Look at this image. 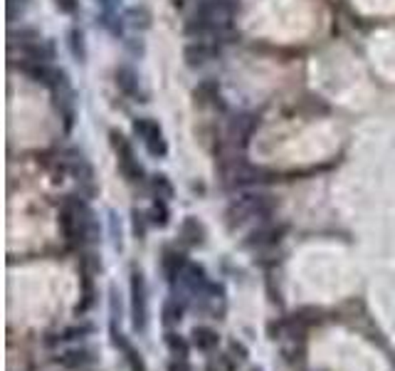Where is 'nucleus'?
<instances>
[{
    "label": "nucleus",
    "mask_w": 395,
    "mask_h": 371,
    "mask_svg": "<svg viewBox=\"0 0 395 371\" xmlns=\"http://www.w3.org/2000/svg\"><path fill=\"white\" fill-rule=\"evenodd\" d=\"M149 322V302H146V280L138 270L131 272V324L133 332H144Z\"/></svg>",
    "instance_id": "423d86ee"
},
{
    "label": "nucleus",
    "mask_w": 395,
    "mask_h": 371,
    "mask_svg": "<svg viewBox=\"0 0 395 371\" xmlns=\"http://www.w3.org/2000/svg\"><path fill=\"white\" fill-rule=\"evenodd\" d=\"M57 361H60L64 369L79 371V369H87L89 364H94V357H92L89 349H69V352H64Z\"/></svg>",
    "instance_id": "a211bd4d"
},
{
    "label": "nucleus",
    "mask_w": 395,
    "mask_h": 371,
    "mask_svg": "<svg viewBox=\"0 0 395 371\" xmlns=\"http://www.w3.org/2000/svg\"><path fill=\"white\" fill-rule=\"evenodd\" d=\"M252 371H262V369H252Z\"/></svg>",
    "instance_id": "72a5a7b5"
},
{
    "label": "nucleus",
    "mask_w": 395,
    "mask_h": 371,
    "mask_svg": "<svg viewBox=\"0 0 395 371\" xmlns=\"http://www.w3.org/2000/svg\"><path fill=\"white\" fill-rule=\"evenodd\" d=\"M62 166L77 178V181L87 186L89 191H94V171L89 166V161L84 158L82 152H77V149H69L67 154L62 156Z\"/></svg>",
    "instance_id": "6e6552de"
},
{
    "label": "nucleus",
    "mask_w": 395,
    "mask_h": 371,
    "mask_svg": "<svg viewBox=\"0 0 395 371\" xmlns=\"http://www.w3.org/2000/svg\"><path fill=\"white\" fill-rule=\"evenodd\" d=\"M178 233H181V240L186 243V246H190V248L205 246V226H203L198 218H193V215L183 220Z\"/></svg>",
    "instance_id": "4468645a"
},
{
    "label": "nucleus",
    "mask_w": 395,
    "mask_h": 371,
    "mask_svg": "<svg viewBox=\"0 0 395 371\" xmlns=\"http://www.w3.org/2000/svg\"><path fill=\"white\" fill-rule=\"evenodd\" d=\"M164 342H166V349H168L170 357H173V359H188V354H190V342L186 339L183 334L166 332Z\"/></svg>",
    "instance_id": "6ab92c4d"
},
{
    "label": "nucleus",
    "mask_w": 395,
    "mask_h": 371,
    "mask_svg": "<svg viewBox=\"0 0 395 371\" xmlns=\"http://www.w3.org/2000/svg\"><path fill=\"white\" fill-rule=\"evenodd\" d=\"M149 215H151L149 223H153V226H158V228L168 226V208H166V201H156V203H153V208H151Z\"/></svg>",
    "instance_id": "a878e982"
},
{
    "label": "nucleus",
    "mask_w": 395,
    "mask_h": 371,
    "mask_svg": "<svg viewBox=\"0 0 395 371\" xmlns=\"http://www.w3.org/2000/svg\"><path fill=\"white\" fill-rule=\"evenodd\" d=\"M60 230L69 243H77V246L99 240V226H97L92 208L75 195H67L60 206Z\"/></svg>",
    "instance_id": "f257e3e1"
},
{
    "label": "nucleus",
    "mask_w": 395,
    "mask_h": 371,
    "mask_svg": "<svg viewBox=\"0 0 395 371\" xmlns=\"http://www.w3.org/2000/svg\"><path fill=\"white\" fill-rule=\"evenodd\" d=\"M178 283H181L183 287L188 289L190 295H195V297L213 295L215 287H218V285H213L210 280H207V272L203 270L201 265H193V263H188V267H186V270L181 272Z\"/></svg>",
    "instance_id": "0eeeda50"
},
{
    "label": "nucleus",
    "mask_w": 395,
    "mask_h": 371,
    "mask_svg": "<svg viewBox=\"0 0 395 371\" xmlns=\"http://www.w3.org/2000/svg\"><path fill=\"white\" fill-rule=\"evenodd\" d=\"M20 55L25 57L27 62H44L50 64V60H55V47H52L47 40H27V43L20 45Z\"/></svg>",
    "instance_id": "9b49d317"
},
{
    "label": "nucleus",
    "mask_w": 395,
    "mask_h": 371,
    "mask_svg": "<svg viewBox=\"0 0 395 371\" xmlns=\"http://www.w3.org/2000/svg\"><path fill=\"white\" fill-rule=\"evenodd\" d=\"M146 223H149L146 215L138 213V211H133V235H136V238H144L146 235Z\"/></svg>",
    "instance_id": "c85d7f7f"
},
{
    "label": "nucleus",
    "mask_w": 395,
    "mask_h": 371,
    "mask_svg": "<svg viewBox=\"0 0 395 371\" xmlns=\"http://www.w3.org/2000/svg\"><path fill=\"white\" fill-rule=\"evenodd\" d=\"M112 342H114V346H116L121 354H124L129 371H146V361H144V357H141V352H138L136 346L126 339L121 332H116L114 327H112Z\"/></svg>",
    "instance_id": "9d476101"
},
{
    "label": "nucleus",
    "mask_w": 395,
    "mask_h": 371,
    "mask_svg": "<svg viewBox=\"0 0 395 371\" xmlns=\"http://www.w3.org/2000/svg\"><path fill=\"white\" fill-rule=\"evenodd\" d=\"M272 213V201L270 195H262V193H252V195H242L238 201L232 203L227 208V226L235 228V226H242L247 218H267Z\"/></svg>",
    "instance_id": "7ed1b4c3"
},
{
    "label": "nucleus",
    "mask_w": 395,
    "mask_h": 371,
    "mask_svg": "<svg viewBox=\"0 0 395 371\" xmlns=\"http://www.w3.org/2000/svg\"><path fill=\"white\" fill-rule=\"evenodd\" d=\"M67 45H69V52H72V57H75L77 62H79V64L87 62V43H84L82 30L72 27L69 35H67Z\"/></svg>",
    "instance_id": "aec40b11"
},
{
    "label": "nucleus",
    "mask_w": 395,
    "mask_h": 371,
    "mask_svg": "<svg viewBox=\"0 0 395 371\" xmlns=\"http://www.w3.org/2000/svg\"><path fill=\"white\" fill-rule=\"evenodd\" d=\"M193 97H195L198 104H218V101H220V87L207 80V82H201L198 87H195Z\"/></svg>",
    "instance_id": "412c9836"
},
{
    "label": "nucleus",
    "mask_w": 395,
    "mask_h": 371,
    "mask_svg": "<svg viewBox=\"0 0 395 371\" xmlns=\"http://www.w3.org/2000/svg\"><path fill=\"white\" fill-rule=\"evenodd\" d=\"M55 8L64 15H77L79 13V0H55Z\"/></svg>",
    "instance_id": "cd10ccee"
},
{
    "label": "nucleus",
    "mask_w": 395,
    "mask_h": 371,
    "mask_svg": "<svg viewBox=\"0 0 395 371\" xmlns=\"http://www.w3.org/2000/svg\"><path fill=\"white\" fill-rule=\"evenodd\" d=\"M235 15H238L235 0H201L195 8L193 20H190L188 32L201 35V40L222 35L232 27Z\"/></svg>",
    "instance_id": "f03ea898"
},
{
    "label": "nucleus",
    "mask_w": 395,
    "mask_h": 371,
    "mask_svg": "<svg viewBox=\"0 0 395 371\" xmlns=\"http://www.w3.org/2000/svg\"><path fill=\"white\" fill-rule=\"evenodd\" d=\"M166 369L168 371H193V366H190L188 359H170Z\"/></svg>",
    "instance_id": "c756f323"
},
{
    "label": "nucleus",
    "mask_w": 395,
    "mask_h": 371,
    "mask_svg": "<svg viewBox=\"0 0 395 371\" xmlns=\"http://www.w3.org/2000/svg\"><path fill=\"white\" fill-rule=\"evenodd\" d=\"M284 228H275V226H262L257 228L255 233H250V240H245V248H267L279 243Z\"/></svg>",
    "instance_id": "dca6fc26"
},
{
    "label": "nucleus",
    "mask_w": 395,
    "mask_h": 371,
    "mask_svg": "<svg viewBox=\"0 0 395 371\" xmlns=\"http://www.w3.org/2000/svg\"><path fill=\"white\" fill-rule=\"evenodd\" d=\"M126 18H131L129 23H131L133 27H141V30L151 25V15H149L146 8H131V10L126 13Z\"/></svg>",
    "instance_id": "bb28decb"
},
{
    "label": "nucleus",
    "mask_w": 395,
    "mask_h": 371,
    "mask_svg": "<svg viewBox=\"0 0 395 371\" xmlns=\"http://www.w3.org/2000/svg\"><path fill=\"white\" fill-rule=\"evenodd\" d=\"M133 134L141 139V144L146 146V152L153 158H164L168 154V144H166L164 129L158 121H153L151 117H138L133 121Z\"/></svg>",
    "instance_id": "39448f33"
},
{
    "label": "nucleus",
    "mask_w": 395,
    "mask_h": 371,
    "mask_svg": "<svg viewBox=\"0 0 395 371\" xmlns=\"http://www.w3.org/2000/svg\"><path fill=\"white\" fill-rule=\"evenodd\" d=\"M94 327L92 324H82V327H69V329H62V332L57 334L55 339H47V344H55V342H69V339H82L84 334H92Z\"/></svg>",
    "instance_id": "393cba45"
},
{
    "label": "nucleus",
    "mask_w": 395,
    "mask_h": 371,
    "mask_svg": "<svg viewBox=\"0 0 395 371\" xmlns=\"http://www.w3.org/2000/svg\"><path fill=\"white\" fill-rule=\"evenodd\" d=\"M257 126H259L257 117H252V114H240V117H235L230 124V139H235V144L240 141L242 146H247Z\"/></svg>",
    "instance_id": "ddd939ff"
},
{
    "label": "nucleus",
    "mask_w": 395,
    "mask_h": 371,
    "mask_svg": "<svg viewBox=\"0 0 395 371\" xmlns=\"http://www.w3.org/2000/svg\"><path fill=\"white\" fill-rule=\"evenodd\" d=\"M151 189H153V193H156L158 201H166V203H168L170 198H173V186H170V181L164 176V173L153 176V181H151Z\"/></svg>",
    "instance_id": "5701e85b"
},
{
    "label": "nucleus",
    "mask_w": 395,
    "mask_h": 371,
    "mask_svg": "<svg viewBox=\"0 0 395 371\" xmlns=\"http://www.w3.org/2000/svg\"><path fill=\"white\" fill-rule=\"evenodd\" d=\"M218 55V47L210 43H205V40H195L193 45H188L186 47V52H183V57H186V62H188V67H203V64H207L213 57Z\"/></svg>",
    "instance_id": "f8f14e48"
},
{
    "label": "nucleus",
    "mask_w": 395,
    "mask_h": 371,
    "mask_svg": "<svg viewBox=\"0 0 395 371\" xmlns=\"http://www.w3.org/2000/svg\"><path fill=\"white\" fill-rule=\"evenodd\" d=\"M161 317H164V324L166 327H173V324H178L183 317V304H178V297H168L164 302V307H161Z\"/></svg>",
    "instance_id": "4be33fe9"
},
{
    "label": "nucleus",
    "mask_w": 395,
    "mask_h": 371,
    "mask_svg": "<svg viewBox=\"0 0 395 371\" xmlns=\"http://www.w3.org/2000/svg\"><path fill=\"white\" fill-rule=\"evenodd\" d=\"M161 275L168 280V283H176L181 272L188 267V260H186V252H181L178 248H164L161 252Z\"/></svg>",
    "instance_id": "1a4fd4ad"
},
{
    "label": "nucleus",
    "mask_w": 395,
    "mask_h": 371,
    "mask_svg": "<svg viewBox=\"0 0 395 371\" xmlns=\"http://www.w3.org/2000/svg\"><path fill=\"white\" fill-rule=\"evenodd\" d=\"M205 371H238V364L230 354H215V357L207 359Z\"/></svg>",
    "instance_id": "b1692460"
},
{
    "label": "nucleus",
    "mask_w": 395,
    "mask_h": 371,
    "mask_svg": "<svg viewBox=\"0 0 395 371\" xmlns=\"http://www.w3.org/2000/svg\"><path fill=\"white\" fill-rule=\"evenodd\" d=\"M230 352H232V354H238L240 361H245V359H247V346H245V344H240V342H235V339L230 342Z\"/></svg>",
    "instance_id": "7c9ffc66"
},
{
    "label": "nucleus",
    "mask_w": 395,
    "mask_h": 371,
    "mask_svg": "<svg viewBox=\"0 0 395 371\" xmlns=\"http://www.w3.org/2000/svg\"><path fill=\"white\" fill-rule=\"evenodd\" d=\"M183 3H186V0H173V5H183Z\"/></svg>",
    "instance_id": "473e14b6"
},
{
    "label": "nucleus",
    "mask_w": 395,
    "mask_h": 371,
    "mask_svg": "<svg viewBox=\"0 0 395 371\" xmlns=\"http://www.w3.org/2000/svg\"><path fill=\"white\" fill-rule=\"evenodd\" d=\"M116 87H119L121 95L131 97V99L141 97V89H138V75L129 67V64L116 67Z\"/></svg>",
    "instance_id": "2eb2a0df"
},
{
    "label": "nucleus",
    "mask_w": 395,
    "mask_h": 371,
    "mask_svg": "<svg viewBox=\"0 0 395 371\" xmlns=\"http://www.w3.org/2000/svg\"><path fill=\"white\" fill-rule=\"evenodd\" d=\"M97 3H99V5L104 8L107 13H114V8H116V3H119V0H97Z\"/></svg>",
    "instance_id": "2f4dec72"
},
{
    "label": "nucleus",
    "mask_w": 395,
    "mask_h": 371,
    "mask_svg": "<svg viewBox=\"0 0 395 371\" xmlns=\"http://www.w3.org/2000/svg\"><path fill=\"white\" fill-rule=\"evenodd\" d=\"M190 344H193L198 352L207 354V352H213V349H218L220 334L210 327H193V332H190Z\"/></svg>",
    "instance_id": "f3484780"
},
{
    "label": "nucleus",
    "mask_w": 395,
    "mask_h": 371,
    "mask_svg": "<svg viewBox=\"0 0 395 371\" xmlns=\"http://www.w3.org/2000/svg\"><path fill=\"white\" fill-rule=\"evenodd\" d=\"M109 139H112L114 152H116V156H119L121 176H124L126 181H131V183L144 181V169H141V164H138L136 154H133V146L129 144V139H126L121 132H116V129L109 132Z\"/></svg>",
    "instance_id": "20e7f679"
}]
</instances>
